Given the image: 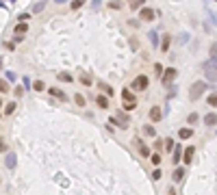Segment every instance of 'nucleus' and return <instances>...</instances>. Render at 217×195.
<instances>
[{"label": "nucleus", "instance_id": "obj_1", "mask_svg": "<svg viewBox=\"0 0 217 195\" xmlns=\"http://www.w3.org/2000/svg\"><path fill=\"white\" fill-rule=\"evenodd\" d=\"M202 72H204L206 80L217 83V56H213V59H211V61H206V63H202Z\"/></svg>", "mask_w": 217, "mask_h": 195}, {"label": "nucleus", "instance_id": "obj_2", "mask_svg": "<svg viewBox=\"0 0 217 195\" xmlns=\"http://www.w3.org/2000/svg\"><path fill=\"white\" fill-rule=\"evenodd\" d=\"M206 87H209L206 83H200V80H198V83H193V85H191V89H189V98L195 102L198 98H200L202 93H204V91H206Z\"/></svg>", "mask_w": 217, "mask_h": 195}, {"label": "nucleus", "instance_id": "obj_3", "mask_svg": "<svg viewBox=\"0 0 217 195\" xmlns=\"http://www.w3.org/2000/svg\"><path fill=\"white\" fill-rule=\"evenodd\" d=\"M148 85H150V78L141 74V76H137V78L130 83V89H132V91H143V89H148Z\"/></svg>", "mask_w": 217, "mask_h": 195}, {"label": "nucleus", "instance_id": "obj_4", "mask_svg": "<svg viewBox=\"0 0 217 195\" xmlns=\"http://www.w3.org/2000/svg\"><path fill=\"white\" fill-rule=\"evenodd\" d=\"M176 74H178V72H176L174 67H167V69L161 74V83H163V85H170L174 78H176Z\"/></svg>", "mask_w": 217, "mask_h": 195}, {"label": "nucleus", "instance_id": "obj_5", "mask_svg": "<svg viewBox=\"0 0 217 195\" xmlns=\"http://www.w3.org/2000/svg\"><path fill=\"white\" fill-rule=\"evenodd\" d=\"M139 20H141V22H152V20H154V11H152V9H148V7H145V9H141Z\"/></svg>", "mask_w": 217, "mask_h": 195}, {"label": "nucleus", "instance_id": "obj_6", "mask_svg": "<svg viewBox=\"0 0 217 195\" xmlns=\"http://www.w3.org/2000/svg\"><path fill=\"white\" fill-rule=\"evenodd\" d=\"M150 119H152V121H161V119H163L161 106H152V108H150Z\"/></svg>", "mask_w": 217, "mask_h": 195}, {"label": "nucleus", "instance_id": "obj_7", "mask_svg": "<svg viewBox=\"0 0 217 195\" xmlns=\"http://www.w3.org/2000/svg\"><path fill=\"white\" fill-rule=\"evenodd\" d=\"M13 33L15 35H24V33H28V22H20V24H15V28H13Z\"/></svg>", "mask_w": 217, "mask_h": 195}, {"label": "nucleus", "instance_id": "obj_8", "mask_svg": "<svg viewBox=\"0 0 217 195\" xmlns=\"http://www.w3.org/2000/svg\"><path fill=\"white\" fill-rule=\"evenodd\" d=\"M193 154H195V147L189 145L185 150V154H182V163H191V160H193Z\"/></svg>", "mask_w": 217, "mask_h": 195}, {"label": "nucleus", "instance_id": "obj_9", "mask_svg": "<svg viewBox=\"0 0 217 195\" xmlns=\"http://www.w3.org/2000/svg\"><path fill=\"white\" fill-rule=\"evenodd\" d=\"M182 178H185V169L182 167H176L174 174H172V180L174 182H182Z\"/></svg>", "mask_w": 217, "mask_h": 195}, {"label": "nucleus", "instance_id": "obj_10", "mask_svg": "<svg viewBox=\"0 0 217 195\" xmlns=\"http://www.w3.org/2000/svg\"><path fill=\"white\" fill-rule=\"evenodd\" d=\"M48 93H50V96H54V98H59L61 102H65V100H67V96H65V93H63L61 89H57V87H52V89H48Z\"/></svg>", "mask_w": 217, "mask_h": 195}, {"label": "nucleus", "instance_id": "obj_11", "mask_svg": "<svg viewBox=\"0 0 217 195\" xmlns=\"http://www.w3.org/2000/svg\"><path fill=\"white\" fill-rule=\"evenodd\" d=\"M15 108H17V104H15V102H9V104L4 106L2 115H4V117H9V115H13V113H15Z\"/></svg>", "mask_w": 217, "mask_h": 195}, {"label": "nucleus", "instance_id": "obj_12", "mask_svg": "<svg viewBox=\"0 0 217 195\" xmlns=\"http://www.w3.org/2000/svg\"><path fill=\"white\" fill-rule=\"evenodd\" d=\"M96 104L100 108H109V98L106 96H96Z\"/></svg>", "mask_w": 217, "mask_h": 195}, {"label": "nucleus", "instance_id": "obj_13", "mask_svg": "<svg viewBox=\"0 0 217 195\" xmlns=\"http://www.w3.org/2000/svg\"><path fill=\"white\" fill-rule=\"evenodd\" d=\"M135 143H137V147H139V152H141V156H148V154H150V150L145 147V143H143L141 139H135Z\"/></svg>", "mask_w": 217, "mask_h": 195}, {"label": "nucleus", "instance_id": "obj_14", "mask_svg": "<svg viewBox=\"0 0 217 195\" xmlns=\"http://www.w3.org/2000/svg\"><path fill=\"white\" fill-rule=\"evenodd\" d=\"M204 124H206V126H215L217 124V115L215 113H209V115L204 117Z\"/></svg>", "mask_w": 217, "mask_h": 195}, {"label": "nucleus", "instance_id": "obj_15", "mask_svg": "<svg viewBox=\"0 0 217 195\" xmlns=\"http://www.w3.org/2000/svg\"><path fill=\"white\" fill-rule=\"evenodd\" d=\"M98 89H102L104 96H113V87H109L106 83H98Z\"/></svg>", "mask_w": 217, "mask_h": 195}, {"label": "nucleus", "instance_id": "obj_16", "mask_svg": "<svg viewBox=\"0 0 217 195\" xmlns=\"http://www.w3.org/2000/svg\"><path fill=\"white\" fill-rule=\"evenodd\" d=\"M191 135H193L191 128H180V130H178V137H180V139H189Z\"/></svg>", "mask_w": 217, "mask_h": 195}, {"label": "nucleus", "instance_id": "obj_17", "mask_svg": "<svg viewBox=\"0 0 217 195\" xmlns=\"http://www.w3.org/2000/svg\"><path fill=\"white\" fill-rule=\"evenodd\" d=\"M4 165H7V169H13L15 167V154H9L7 160H4Z\"/></svg>", "mask_w": 217, "mask_h": 195}, {"label": "nucleus", "instance_id": "obj_18", "mask_svg": "<svg viewBox=\"0 0 217 195\" xmlns=\"http://www.w3.org/2000/svg\"><path fill=\"white\" fill-rule=\"evenodd\" d=\"M180 158H182V147L178 145L176 150H174V165H178V163H180Z\"/></svg>", "mask_w": 217, "mask_h": 195}, {"label": "nucleus", "instance_id": "obj_19", "mask_svg": "<svg viewBox=\"0 0 217 195\" xmlns=\"http://www.w3.org/2000/svg\"><path fill=\"white\" fill-rule=\"evenodd\" d=\"M170 39H172L170 35L163 37V41H161V52H167V50H170Z\"/></svg>", "mask_w": 217, "mask_h": 195}, {"label": "nucleus", "instance_id": "obj_20", "mask_svg": "<svg viewBox=\"0 0 217 195\" xmlns=\"http://www.w3.org/2000/svg\"><path fill=\"white\" fill-rule=\"evenodd\" d=\"M122 98H124L126 102H135V96H132V91H130V89H124V91H122Z\"/></svg>", "mask_w": 217, "mask_h": 195}, {"label": "nucleus", "instance_id": "obj_21", "mask_svg": "<svg viewBox=\"0 0 217 195\" xmlns=\"http://www.w3.org/2000/svg\"><path fill=\"white\" fill-rule=\"evenodd\" d=\"M57 78H59V80H63V83H72V80H74V78H72L70 74H65V72H61V74H57Z\"/></svg>", "mask_w": 217, "mask_h": 195}, {"label": "nucleus", "instance_id": "obj_22", "mask_svg": "<svg viewBox=\"0 0 217 195\" xmlns=\"http://www.w3.org/2000/svg\"><path fill=\"white\" fill-rule=\"evenodd\" d=\"M143 135H145V137H156V130H154L152 126H143Z\"/></svg>", "mask_w": 217, "mask_h": 195}, {"label": "nucleus", "instance_id": "obj_23", "mask_svg": "<svg viewBox=\"0 0 217 195\" xmlns=\"http://www.w3.org/2000/svg\"><path fill=\"white\" fill-rule=\"evenodd\" d=\"M145 4V0H130V9H141Z\"/></svg>", "mask_w": 217, "mask_h": 195}, {"label": "nucleus", "instance_id": "obj_24", "mask_svg": "<svg viewBox=\"0 0 217 195\" xmlns=\"http://www.w3.org/2000/svg\"><path fill=\"white\" fill-rule=\"evenodd\" d=\"M0 93H9V80L0 78Z\"/></svg>", "mask_w": 217, "mask_h": 195}, {"label": "nucleus", "instance_id": "obj_25", "mask_svg": "<svg viewBox=\"0 0 217 195\" xmlns=\"http://www.w3.org/2000/svg\"><path fill=\"white\" fill-rule=\"evenodd\" d=\"M150 163H152V165H161V154H159V152L152 154V156H150Z\"/></svg>", "mask_w": 217, "mask_h": 195}, {"label": "nucleus", "instance_id": "obj_26", "mask_svg": "<svg viewBox=\"0 0 217 195\" xmlns=\"http://www.w3.org/2000/svg\"><path fill=\"white\" fill-rule=\"evenodd\" d=\"M74 102H76L78 106H85V98L81 96V93H76V96H74Z\"/></svg>", "mask_w": 217, "mask_h": 195}, {"label": "nucleus", "instance_id": "obj_27", "mask_svg": "<svg viewBox=\"0 0 217 195\" xmlns=\"http://www.w3.org/2000/svg\"><path fill=\"white\" fill-rule=\"evenodd\" d=\"M33 89L35 91H43V80H35L33 83Z\"/></svg>", "mask_w": 217, "mask_h": 195}, {"label": "nucleus", "instance_id": "obj_28", "mask_svg": "<svg viewBox=\"0 0 217 195\" xmlns=\"http://www.w3.org/2000/svg\"><path fill=\"white\" fill-rule=\"evenodd\" d=\"M209 106H217V93H211V96H209Z\"/></svg>", "mask_w": 217, "mask_h": 195}, {"label": "nucleus", "instance_id": "obj_29", "mask_svg": "<svg viewBox=\"0 0 217 195\" xmlns=\"http://www.w3.org/2000/svg\"><path fill=\"white\" fill-rule=\"evenodd\" d=\"M81 83H83V85H91L93 80H91V76H87V74H83V76H81Z\"/></svg>", "mask_w": 217, "mask_h": 195}, {"label": "nucleus", "instance_id": "obj_30", "mask_svg": "<svg viewBox=\"0 0 217 195\" xmlns=\"http://www.w3.org/2000/svg\"><path fill=\"white\" fill-rule=\"evenodd\" d=\"M163 145H165V152H170V150L174 147V141H172V139H165V141H163Z\"/></svg>", "mask_w": 217, "mask_h": 195}, {"label": "nucleus", "instance_id": "obj_31", "mask_svg": "<svg viewBox=\"0 0 217 195\" xmlns=\"http://www.w3.org/2000/svg\"><path fill=\"white\" fill-rule=\"evenodd\" d=\"M150 44H152V46H159V39H156V33H154V31L150 33Z\"/></svg>", "mask_w": 217, "mask_h": 195}, {"label": "nucleus", "instance_id": "obj_32", "mask_svg": "<svg viewBox=\"0 0 217 195\" xmlns=\"http://www.w3.org/2000/svg\"><path fill=\"white\" fill-rule=\"evenodd\" d=\"M187 121H189V124H195V121H198V113H191V115L187 117Z\"/></svg>", "mask_w": 217, "mask_h": 195}, {"label": "nucleus", "instance_id": "obj_33", "mask_svg": "<svg viewBox=\"0 0 217 195\" xmlns=\"http://www.w3.org/2000/svg\"><path fill=\"white\" fill-rule=\"evenodd\" d=\"M135 106H137V102H126V104H124V111H132Z\"/></svg>", "mask_w": 217, "mask_h": 195}, {"label": "nucleus", "instance_id": "obj_34", "mask_svg": "<svg viewBox=\"0 0 217 195\" xmlns=\"http://www.w3.org/2000/svg\"><path fill=\"white\" fill-rule=\"evenodd\" d=\"M2 152H7V141L0 137V154H2Z\"/></svg>", "mask_w": 217, "mask_h": 195}, {"label": "nucleus", "instance_id": "obj_35", "mask_svg": "<svg viewBox=\"0 0 217 195\" xmlns=\"http://www.w3.org/2000/svg\"><path fill=\"white\" fill-rule=\"evenodd\" d=\"M152 180H161V171H159V169L152 171Z\"/></svg>", "mask_w": 217, "mask_h": 195}, {"label": "nucleus", "instance_id": "obj_36", "mask_svg": "<svg viewBox=\"0 0 217 195\" xmlns=\"http://www.w3.org/2000/svg\"><path fill=\"white\" fill-rule=\"evenodd\" d=\"M83 4H85L83 0H74V2H72V9H78V7H83Z\"/></svg>", "mask_w": 217, "mask_h": 195}, {"label": "nucleus", "instance_id": "obj_37", "mask_svg": "<svg viewBox=\"0 0 217 195\" xmlns=\"http://www.w3.org/2000/svg\"><path fill=\"white\" fill-rule=\"evenodd\" d=\"M109 7H111V9H120V7H122V4H120V0H113V2H111V4H109Z\"/></svg>", "mask_w": 217, "mask_h": 195}, {"label": "nucleus", "instance_id": "obj_38", "mask_svg": "<svg viewBox=\"0 0 217 195\" xmlns=\"http://www.w3.org/2000/svg\"><path fill=\"white\" fill-rule=\"evenodd\" d=\"M154 72H156V74H163V65L156 63V65H154Z\"/></svg>", "mask_w": 217, "mask_h": 195}, {"label": "nucleus", "instance_id": "obj_39", "mask_svg": "<svg viewBox=\"0 0 217 195\" xmlns=\"http://www.w3.org/2000/svg\"><path fill=\"white\" fill-rule=\"evenodd\" d=\"M13 93H15V96L20 98V96H22V93H24V89H22V87H17V89H15V91H13Z\"/></svg>", "mask_w": 217, "mask_h": 195}, {"label": "nucleus", "instance_id": "obj_40", "mask_svg": "<svg viewBox=\"0 0 217 195\" xmlns=\"http://www.w3.org/2000/svg\"><path fill=\"white\" fill-rule=\"evenodd\" d=\"M154 147H156V150L161 152V150H163V141H156V143H154Z\"/></svg>", "mask_w": 217, "mask_h": 195}, {"label": "nucleus", "instance_id": "obj_41", "mask_svg": "<svg viewBox=\"0 0 217 195\" xmlns=\"http://www.w3.org/2000/svg\"><path fill=\"white\" fill-rule=\"evenodd\" d=\"M211 54H213V56H217V46H215V44L211 46Z\"/></svg>", "mask_w": 217, "mask_h": 195}, {"label": "nucleus", "instance_id": "obj_42", "mask_svg": "<svg viewBox=\"0 0 217 195\" xmlns=\"http://www.w3.org/2000/svg\"><path fill=\"white\" fill-rule=\"evenodd\" d=\"M0 106H2V100H0ZM0 115H2V111H0Z\"/></svg>", "mask_w": 217, "mask_h": 195}]
</instances>
